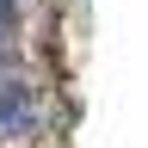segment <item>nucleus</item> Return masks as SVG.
<instances>
[{
    "mask_svg": "<svg viewBox=\"0 0 148 148\" xmlns=\"http://www.w3.org/2000/svg\"><path fill=\"white\" fill-rule=\"evenodd\" d=\"M12 18H18V6H12V0H0V43L12 37Z\"/></svg>",
    "mask_w": 148,
    "mask_h": 148,
    "instance_id": "nucleus-2",
    "label": "nucleus"
},
{
    "mask_svg": "<svg viewBox=\"0 0 148 148\" xmlns=\"http://www.w3.org/2000/svg\"><path fill=\"white\" fill-rule=\"evenodd\" d=\"M31 123H37V86L6 80L0 86V130H6V136H25Z\"/></svg>",
    "mask_w": 148,
    "mask_h": 148,
    "instance_id": "nucleus-1",
    "label": "nucleus"
}]
</instances>
